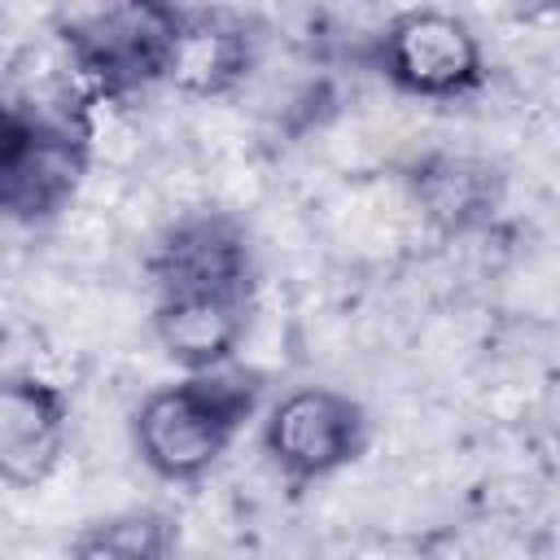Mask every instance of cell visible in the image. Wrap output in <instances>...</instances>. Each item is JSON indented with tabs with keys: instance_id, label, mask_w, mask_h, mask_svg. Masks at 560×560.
Returning <instances> with one entry per match:
<instances>
[{
	"instance_id": "obj_10",
	"label": "cell",
	"mask_w": 560,
	"mask_h": 560,
	"mask_svg": "<svg viewBox=\"0 0 560 560\" xmlns=\"http://www.w3.org/2000/svg\"><path fill=\"white\" fill-rule=\"evenodd\" d=\"M179 521L166 508H122L79 529L70 560H175Z\"/></svg>"
},
{
	"instance_id": "obj_1",
	"label": "cell",
	"mask_w": 560,
	"mask_h": 560,
	"mask_svg": "<svg viewBox=\"0 0 560 560\" xmlns=\"http://www.w3.org/2000/svg\"><path fill=\"white\" fill-rule=\"evenodd\" d=\"M271 376L228 363L149 389L131 411V451L166 486L206 481L236 446L245 424L262 416Z\"/></svg>"
},
{
	"instance_id": "obj_11",
	"label": "cell",
	"mask_w": 560,
	"mask_h": 560,
	"mask_svg": "<svg viewBox=\"0 0 560 560\" xmlns=\"http://www.w3.org/2000/svg\"><path fill=\"white\" fill-rule=\"evenodd\" d=\"M486 184H490V171L464 158H433L416 171V192L424 210L446 228H464L472 214L486 210Z\"/></svg>"
},
{
	"instance_id": "obj_6",
	"label": "cell",
	"mask_w": 560,
	"mask_h": 560,
	"mask_svg": "<svg viewBox=\"0 0 560 560\" xmlns=\"http://www.w3.org/2000/svg\"><path fill=\"white\" fill-rule=\"evenodd\" d=\"M144 276L153 293L258 289V245L241 214L223 206H201L153 236L144 254Z\"/></svg>"
},
{
	"instance_id": "obj_4",
	"label": "cell",
	"mask_w": 560,
	"mask_h": 560,
	"mask_svg": "<svg viewBox=\"0 0 560 560\" xmlns=\"http://www.w3.org/2000/svg\"><path fill=\"white\" fill-rule=\"evenodd\" d=\"M258 446L284 486L306 490L368 455L372 411L346 389L293 385L271 407H262Z\"/></svg>"
},
{
	"instance_id": "obj_9",
	"label": "cell",
	"mask_w": 560,
	"mask_h": 560,
	"mask_svg": "<svg viewBox=\"0 0 560 560\" xmlns=\"http://www.w3.org/2000/svg\"><path fill=\"white\" fill-rule=\"evenodd\" d=\"M254 61H258V35L249 31L245 18L223 9H184L166 88L197 101L232 96L249 79Z\"/></svg>"
},
{
	"instance_id": "obj_7",
	"label": "cell",
	"mask_w": 560,
	"mask_h": 560,
	"mask_svg": "<svg viewBox=\"0 0 560 560\" xmlns=\"http://www.w3.org/2000/svg\"><path fill=\"white\" fill-rule=\"evenodd\" d=\"M258 311V289H175L153 293V341L184 372H214L236 363Z\"/></svg>"
},
{
	"instance_id": "obj_3",
	"label": "cell",
	"mask_w": 560,
	"mask_h": 560,
	"mask_svg": "<svg viewBox=\"0 0 560 560\" xmlns=\"http://www.w3.org/2000/svg\"><path fill=\"white\" fill-rule=\"evenodd\" d=\"M88 136L79 109L0 96V219H52L88 171Z\"/></svg>"
},
{
	"instance_id": "obj_2",
	"label": "cell",
	"mask_w": 560,
	"mask_h": 560,
	"mask_svg": "<svg viewBox=\"0 0 560 560\" xmlns=\"http://www.w3.org/2000/svg\"><path fill=\"white\" fill-rule=\"evenodd\" d=\"M179 22H184V4L127 0V4L61 13L57 39L66 48L70 70L83 83V96L122 105L131 96L166 88Z\"/></svg>"
},
{
	"instance_id": "obj_5",
	"label": "cell",
	"mask_w": 560,
	"mask_h": 560,
	"mask_svg": "<svg viewBox=\"0 0 560 560\" xmlns=\"http://www.w3.org/2000/svg\"><path fill=\"white\" fill-rule=\"evenodd\" d=\"M376 74L416 101H464L486 88V48L451 9H402L372 39Z\"/></svg>"
},
{
	"instance_id": "obj_8",
	"label": "cell",
	"mask_w": 560,
	"mask_h": 560,
	"mask_svg": "<svg viewBox=\"0 0 560 560\" xmlns=\"http://www.w3.org/2000/svg\"><path fill=\"white\" fill-rule=\"evenodd\" d=\"M70 442V394L39 372L0 376V486H44Z\"/></svg>"
}]
</instances>
